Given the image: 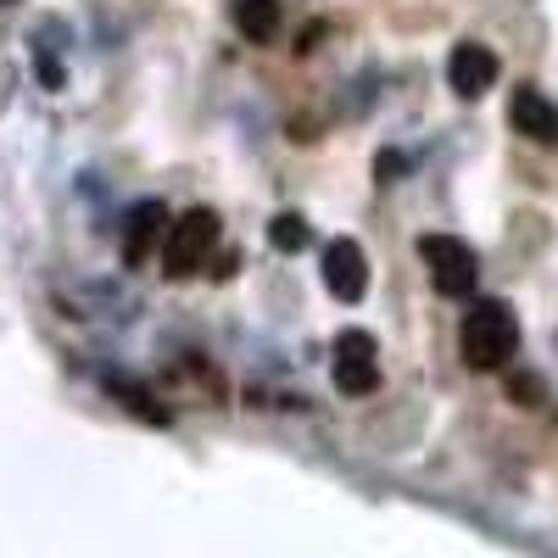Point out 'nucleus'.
Returning <instances> with one entry per match:
<instances>
[{
	"mask_svg": "<svg viewBox=\"0 0 558 558\" xmlns=\"http://www.w3.org/2000/svg\"><path fill=\"white\" fill-rule=\"evenodd\" d=\"M508 123H514V134L536 140V146H558V107L542 96V89L520 84L514 101H508Z\"/></svg>",
	"mask_w": 558,
	"mask_h": 558,
	"instance_id": "7",
	"label": "nucleus"
},
{
	"mask_svg": "<svg viewBox=\"0 0 558 558\" xmlns=\"http://www.w3.org/2000/svg\"><path fill=\"white\" fill-rule=\"evenodd\" d=\"M458 352H463V363H470L475 375H492V368H502L508 357L520 352V318H514V307L497 302V296L470 302V313H463V330H458Z\"/></svg>",
	"mask_w": 558,
	"mask_h": 558,
	"instance_id": "1",
	"label": "nucleus"
},
{
	"mask_svg": "<svg viewBox=\"0 0 558 558\" xmlns=\"http://www.w3.org/2000/svg\"><path fill=\"white\" fill-rule=\"evenodd\" d=\"M229 23H235L246 39L268 45L279 34V0H229Z\"/></svg>",
	"mask_w": 558,
	"mask_h": 558,
	"instance_id": "9",
	"label": "nucleus"
},
{
	"mask_svg": "<svg viewBox=\"0 0 558 558\" xmlns=\"http://www.w3.org/2000/svg\"><path fill=\"white\" fill-rule=\"evenodd\" d=\"M0 7H12V0H0Z\"/></svg>",
	"mask_w": 558,
	"mask_h": 558,
	"instance_id": "12",
	"label": "nucleus"
},
{
	"mask_svg": "<svg viewBox=\"0 0 558 558\" xmlns=\"http://www.w3.org/2000/svg\"><path fill=\"white\" fill-rule=\"evenodd\" d=\"M447 84H452V96L481 101L486 89L497 84V57L486 51V45H475V39L452 45V57H447Z\"/></svg>",
	"mask_w": 558,
	"mask_h": 558,
	"instance_id": "5",
	"label": "nucleus"
},
{
	"mask_svg": "<svg viewBox=\"0 0 558 558\" xmlns=\"http://www.w3.org/2000/svg\"><path fill=\"white\" fill-rule=\"evenodd\" d=\"M268 241H274V252H302L307 241H313V229H307V218L302 213H279L274 223H268Z\"/></svg>",
	"mask_w": 558,
	"mask_h": 558,
	"instance_id": "10",
	"label": "nucleus"
},
{
	"mask_svg": "<svg viewBox=\"0 0 558 558\" xmlns=\"http://www.w3.org/2000/svg\"><path fill=\"white\" fill-rule=\"evenodd\" d=\"M330 375L347 397H368L380 386V347L368 330H341L336 336V352H330Z\"/></svg>",
	"mask_w": 558,
	"mask_h": 558,
	"instance_id": "4",
	"label": "nucleus"
},
{
	"mask_svg": "<svg viewBox=\"0 0 558 558\" xmlns=\"http://www.w3.org/2000/svg\"><path fill=\"white\" fill-rule=\"evenodd\" d=\"M162 223H168V213H162V202H140L134 213H129V241H123V257L140 268L151 257V241L162 235Z\"/></svg>",
	"mask_w": 558,
	"mask_h": 558,
	"instance_id": "8",
	"label": "nucleus"
},
{
	"mask_svg": "<svg viewBox=\"0 0 558 558\" xmlns=\"http://www.w3.org/2000/svg\"><path fill=\"white\" fill-rule=\"evenodd\" d=\"M508 397L536 402V397H542V380H536V375H514V380H508Z\"/></svg>",
	"mask_w": 558,
	"mask_h": 558,
	"instance_id": "11",
	"label": "nucleus"
},
{
	"mask_svg": "<svg viewBox=\"0 0 558 558\" xmlns=\"http://www.w3.org/2000/svg\"><path fill=\"white\" fill-rule=\"evenodd\" d=\"M213 246H218V213L213 207H191L179 223H168V241H162L168 279H196L207 268Z\"/></svg>",
	"mask_w": 558,
	"mask_h": 558,
	"instance_id": "2",
	"label": "nucleus"
},
{
	"mask_svg": "<svg viewBox=\"0 0 558 558\" xmlns=\"http://www.w3.org/2000/svg\"><path fill=\"white\" fill-rule=\"evenodd\" d=\"M324 286H330L336 302H363L368 291V257L357 241H330V252H324Z\"/></svg>",
	"mask_w": 558,
	"mask_h": 558,
	"instance_id": "6",
	"label": "nucleus"
},
{
	"mask_svg": "<svg viewBox=\"0 0 558 558\" xmlns=\"http://www.w3.org/2000/svg\"><path fill=\"white\" fill-rule=\"evenodd\" d=\"M418 257L430 268V286L441 296H475V279H481V257L470 241L458 235H425L418 241Z\"/></svg>",
	"mask_w": 558,
	"mask_h": 558,
	"instance_id": "3",
	"label": "nucleus"
}]
</instances>
